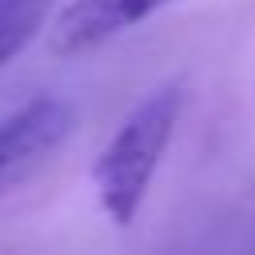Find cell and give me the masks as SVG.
I'll return each mask as SVG.
<instances>
[{"instance_id":"cell-3","label":"cell","mask_w":255,"mask_h":255,"mask_svg":"<svg viewBox=\"0 0 255 255\" xmlns=\"http://www.w3.org/2000/svg\"><path fill=\"white\" fill-rule=\"evenodd\" d=\"M163 4H171V0H72L52 20L48 48L56 56H84V52L108 44L112 36L135 28Z\"/></svg>"},{"instance_id":"cell-1","label":"cell","mask_w":255,"mask_h":255,"mask_svg":"<svg viewBox=\"0 0 255 255\" xmlns=\"http://www.w3.org/2000/svg\"><path fill=\"white\" fill-rule=\"evenodd\" d=\"M179 108H183V84L175 80L159 84L124 116V124L100 147L92 163V187L104 215L116 227H128L139 215L151 179L159 171V159L171 143V131L179 124Z\"/></svg>"},{"instance_id":"cell-2","label":"cell","mask_w":255,"mask_h":255,"mask_svg":"<svg viewBox=\"0 0 255 255\" xmlns=\"http://www.w3.org/2000/svg\"><path fill=\"white\" fill-rule=\"evenodd\" d=\"M76 116L56 96H36L0 116V195L32 179L68 139Z\"/></svg>"},{"instance_id":"cell-4","label":"cell","mask_w":255,"mask_h":255,"mask_svg":"<svg viewBox=\"0 0 255 255\" xmlns=\"http://www.w3.org/2000/svg\"><path fill=\"white\" fill-rule=\"evenodd\" d=\"M48 8L52 0H0V68L40 36Z\"/></svg>"}]
</instances>
